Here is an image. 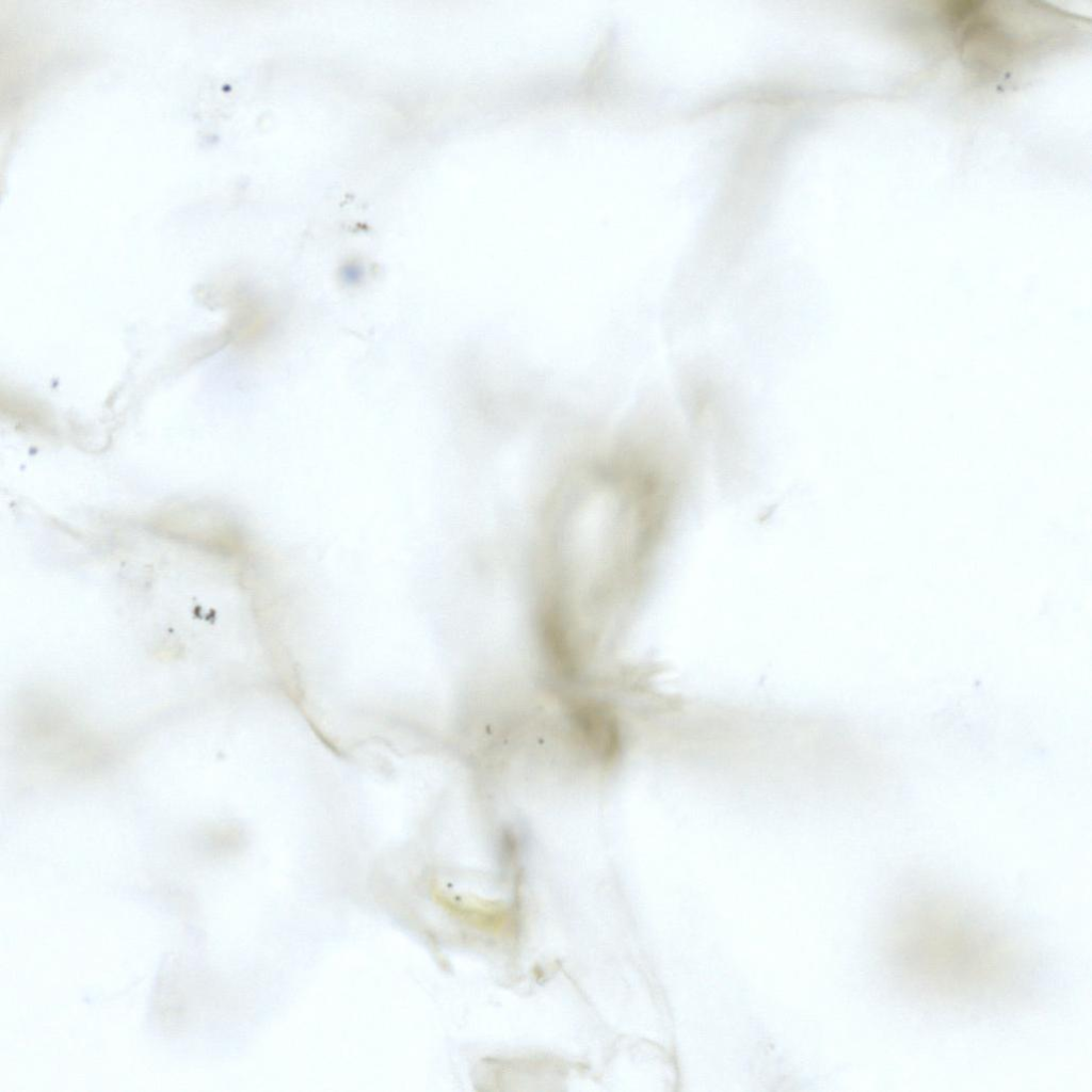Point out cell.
<instances>
[{
    "label": "cell",
    "mask_w": 1092,
    "mask_h": 1092,
    "mask_svg": "<svg viewBox=\"0 0 1092 1092\" xmlns=\"http://www.w3.org/2000/svg\"><path fill=\"white\" fill-rule=\"evenodd\" d=\"M574 719L588 745L606 759L612 758L620 748L616 721L612 713L597 703L580 705Z\"/></svg>",
    "instance_id": "7a4b0ae2"
},
{
    "label": "cell",
    "mask_w": 1092,
    "mask_h": 1092,
    "mask_svg": "<svg viewBox=\"0 0 1092 1092\" xmlns=\"http://www.w3.org/2000/svg\"><path fill=\"white\" fill-rule=\"evenodd\" d=\"M432 897L449 914L486 932L500 931L509 919L507 906L497 901L451 895L433 887Z\"/></svg>",
    "instance_id": "6da1fadb"
}]
</instances>
